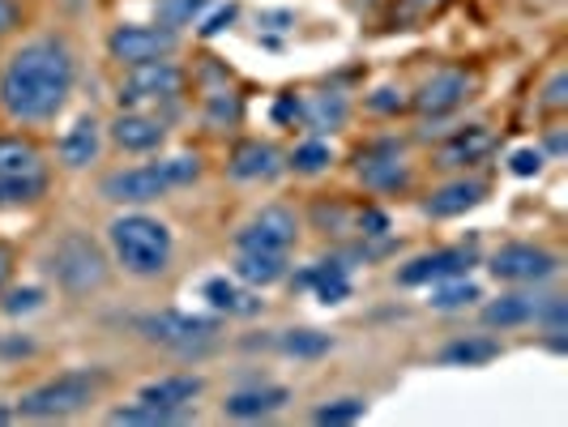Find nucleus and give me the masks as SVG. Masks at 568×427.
Returning a JSON list of instances; mask_svg holds the SVG:
<instances>
[{
  "instance_id": "obj_1",
  "label": "nucleus",
  "mask_w": 568,
  "mask_h": 427,
  "mask_svg": "<svg viewBox=\"0 0 568 427\" xmlns=\"http://www.w3.org/2000/svg\"><path fill=\"white\" fill-rule=\"evenodd\" d=\"M73 78H78V64L60 39H30L4 60L0 108L9 120H22V124L52 120L69 103Z\"/></svg>"
},
{
  "instance_id": "obj_2",
  "label": "nucleus",
  "mask_w": 568,
  "mask_h": 427,
  "mask_svg": "<svg viewBox=\"0 0 568 427\" xmlns=\"http://www.w3.org/2000/svg\"><path fill=\"white\" fill-rule=\"evenodd\" d=\"M201 175V159L197 154H175V159H163V163H142V167H124L103 180V201H115V205H145V201H159L175 193V189H189Z\"/></svg>"
},
{
  "instance_id": "obj_3",
  "label": "nucleus",
  "mask_w": 568,
  "mask_h": 427,
  "mask_svg": "<svg viewBox=\"0 0 568 427\" xmlns=\"http://www.w3.org/2000/svg\"><path fill=\"white\" fill-rule=\"evenodd\" d=\"M108 244H112L115 261L124 265V274L133 278H154L163 274L171 261V231L150 218V214H120L108 227Z\"/></svg>"
},
{
  "instance_id": "obj_4",
  "label": "nucleus",
  "mask_w": 568,
  "mask_h": 427,
  "mask_svg": "<svg viewBox=\"0 0 568 427\" xmlns=\"http://www.w3.org/2000/svg\"><path fill=\"white\" fill-rule=\"evenodd\" d=\"M108 385V372L103 368H73V372H60L52 380L34 385L30 394L18 398V415L22 419H69L85 410L90 401L99 398V389Z\"/></svg>"
},
{
  "instance_id": "obj_5",
  "label": "nucleus",
  "mask_w": 568,
  "mask_h": 427,
  "mask_svg": "<svg viewBox=\"0 0 568 427\" xmlns=\"http://www.w3.org/2000/svg\"><path fill=\"white\" fill-rule=\"evenodd\" d=\"M48 270L57 274V283L64 291H73V295H85V291H94V286L108 283V261L99 253V244L82 235V231H69L64 240H60L52 256H48Z\"/></svg>"
},
{
  "instance_id": "obj_6",
  "label": "nucleus",
  "mask_w": 568,
  "mask_h": 427,
  "mask_svg": "<svg viewBox=\"0 0 568 427\" xmlns=\"http://www.w3.org/2000/svg\"><path fill=\"white\" fill-rule=\"evenodd\" d=\"M184 94V73L171 60H150V64H133L129 78L120 82L115 99L120 112L129 108H159V103H175Z\"/></svg>"
},
{
  "instance_id": "obj_7",
  "label": "nucleus",
  "mask_w": 568,
  "mask_h": 427,
  "mask_svg": "<svg viewBox=\"0 0 568 427\" xmlns=\"http://www.w3.org/2000/svg\"><path fill=\"white\" fill-rule=\"evenodd\" d=\"M138 334H142L145 342L171 346V350H193V346H205V342L219 338V334H223V321L163 308V313H145L142 321H138Z\"/></svg>"
},
{
  "instance_id": "obj_8",
  "label": "nucleus",
  "mask_w": 568,
  "mask_h": 427,
  "mask_svg": "<svg viewBox=\"0 0 568 427\" xmlns=\"http://www.w3.org/2000/svg\"><path fill=\"white\" fill-rule=\"evenodd\" d=\"M175 30L168 27H138V22H124L108 34V52L112 60H120L124 69L133 64H150V60H168L175 52Z\"/></svg>"
},
{
  "instance_id": "obj_9",
  "label": "nucleus",
  "mask_w": 568,
  "mask_h": 427,
  "mask_svg": "<svg viewBox=\"0 0 568 427\" xmlns=\"http://www.w3.org/2000/svg\"><path fill=\"white\" fill-rule=\"evenodd\" d=\"M487 270H491L496 283L535 286V283H547L560 270V261H556V253L539 248V244H505L500 253L487 261Z\"/></svg>"
},
{
  "instance_id": "obj_10",
  "label": "nucleus",
  "mask_w": 568,
  "mask_h": 427,
  "mask_svg": "<svg viewBox=\"0 0 568 427\" xmlns=\"http://www.w3.org/2000/svg\"><path fill=\"white\" fill-rule=\"evenodd\" d=\"M295 240H300V218L286 205H265L235 231V248H261V253H291Z\"/></svg>"
},
{
  "instance_id": "obj_11",
  "label": "nucleus",
  "mask_w": 568,
  "mask_h": 427,
  "mask_svg": "<svg viewBox=\"0 0 568 427\" xmlns=\"http://www.w3.org/2000/svg\"><path fill=\"white\" fill-rule=\"evenodd\" d=\"M470 265H475V248L470 244H457V248H440V253H424L415 256V261H406L398 270V283L432 286V283H445V278H462Z\"/></svg>"
},
{
  "instance_id": "obj_12",
  "label": "nucleus",
  "mask_w": 568,
  "mask_h": 427,
  "mask_svg": "<svg viewBox=\"0 0 568 427\" xmlns=\"http://www.w3.org/2000/svg\"><path fill=\"white\" fill-rule=\"evenodd\" d=\"M359 180L368 184L372 193H398L410 184V171L402 163L398 142H376L368 150H359Z\"/></svg>"
},
{
  "instance_id": "obj_13",
  "label": "nucleus",
  "mask_w": 568,
  "mask_h": 427,
  "mask_svg": "<svg viewBox=\"0 0 568 427\" xmlns=\"http://www.w3.org/2000/svg\"><path fill=\"white\" fill-rule=\"evenodd\" d=\"M112 142L120 150H129V154H150V150H159L168 142V124L154 112H145V108H129V112L115 115Z\"/></svg>"
},
{
  "instance_id": "obj_14",
  "label": "nucleus",
  "mask_w": 568,
  "mask_h": 427,
  "mask_svg": "<svg viewBox=\"0 0 568 427\" xmlns=\"http://www.w3.org/2000/svg\"><path fill=\"white\" fill-rule=\"evenodd\" d=\"M466 99H470V78H466V73H457V69H449V73H436V78H427V82L419 85L415 108L436 120V115L457 112Z\"/></svg>"
},
{
  "instance_id": "obj_15",
  "label": "nucleus",
  "mask_w": 568,
  "mask_h": 427,
  "mask_svg": "<svg viewBox=\"0 0 568 427\" xmlns=\"http://www.w3.org/2000/svg\"><path fill=\"white\" fill-rule=\"evenodd\" d=\"M286 401H291V389H283V385H253V389H235L223 401V415L227 419H270Z\"/></svg>"
},
{
  "instance_id": "obj_16",
  "label": "nucleus",
  "mask_w": 568,
  "mask_h": 427,
  "mask_svg": "<svg viewBox=\"0 0 568 427\" xmlns=\"http://www.w3.org/2000/svg\"><path fill=\"white\" fill-rule=\"evenodd\" d=\"M496 150V138H491V129L484 124H470V129H457L449 142L440 145V167H475V163H484L487 154Z\"/></svg>"
},
{
  "instance_id": "obj_17",
  "label": "nucleus",
  "mask_w": 568,
  "mask_h": 427,
  "mask_svg": "<svg viewBox=\"0 0 568 427\" xmlns=\"http://www.w3.org/2000/svg\"><path fill=\"white\" fill-rule=\"evenodd\" d=\"M99 150H103V133H99V120H94V115L73 120V129H69L57 145L60 163H64V167H73V171L90 167V163L99 159Z\"/></svg>"
},
{
  "instance_id": "obj_18",
  "label": "nucleus",
  "mask_w": 568,
  "mask_h": 427,
  "mask_svg": "<svg viewBox=\"0 0 568 427\" xmlns=\"http://www.w3.org/2000/svg\"><path fill=\"white\" fill-rule=\"evenodd\" d=\"M227 171L235 180H274L283 171V154L270 142H240L231 150Z\"/></svg>"
},
{
  "instance_id": "obj_19",
  "label": "nucleus",
  "mask_w": 568,
  "mask_h": 427,
  "mask_svg": "<svg viewBox=\"0 0 568 427\" xmlns=\"http://www.w3.org/2000/svg\"><path fill=\"white\" fill-rule=\"evenodd\" d=\"M201 295L210 299L214 313H227V316H256L265 308V299H256V291L240 283V278H210L201 286Z\"/></svg>"
},
{
  "instance_id": "obj_20",
  "label": "nucleus",
  "mask_w": 568,
  "mask_h": 427,
  "mask_svg": "<svg viewBox=\"0 0 568 427\" xmlns=\"http://www.w3.org/2000/svg\"><path fill=\"white\" fill-rule=\"evenodd\" d=\"M201 376H159L142 385L138 401H150V406H168V410H193V401L201 398Z\"/></svg>"
},
{
  "instance_id": "obj_21",
  "label": "nucleus",
  "mask_w": 568,
  "mask_h": 427,
  "mask_svg": "<svg viewBox=\"0 0 568 427\" xmlns=\"http://www.w3.org/2000/svg\"><path fill=\"white\" fill-rule=\"evenodd\" d=\"M479 201H484V184H479V180H454V184L436 189V193L424 201V214L427 218H457V214L475 210Z\"/></svg>"
},
{
  "instance_id": "obj_22",
  "label": "nucleus",
  "mask_w": 568,
  "mask_h": 427,
  "mask_svg": "<svg viewBox=\"0 0 568 427\" xmlns=\"http://www.w3.org/2000/svg\"><path fill=\"white\" fill-rule=\"evenodd\" d=\"M542 295H530V291H513V295H500L484 308V325L491 329H513V325H526V321H539Z\"/></svg>"
},
{
  "instance_id": "obj_23",
  "label": "nucleus",
  "mask_w": 568,
  "mask_h": 427,
  "mask_svg": "<svg viewBox=\"0 0 568 427\" xmlns=\"http://www.w3.org/2000/svg\"><path fill=\"white\" fill-rule=\"evenodd\" d=\"M235 278L248 286H274L286 278V253H261V248H240L235 256Z\"/></svg>"
},
{
  "instance_id": "obj_24",
  "label": "nucleus",
  "mask_w": 568,
  "mask_h": 427,
  "mask_svg": "<svg viewBox=\"0 0 568 427\" xmlns=\"http://www.w3.org/2000/svg\"><path fill=\"white\" fill-rule=\"evenodd\" d=\"M491 359H500V342L491 338H457L440 350V364L449 368H484Z\"/></svg>"
},
{
  "instance_id": "obj_25",
  "label": "nucleus",
  "mask_w": 568,
  "mask_h": 427,
  "mask_svg": "<svg viewBox=\"0 0 568 427\" xmlns=\"http://www.w3.org/2000/svg\"><path fill=\"white\" fill-rule=\"evenodd\" d=\"M0 175H43L39 150L22 138H0Z\"/></svg>"
},
{
  "instance_id": "obj_26",
  "label": "nucleus",
  "mask_w": 568,
  "mask_h": 427,
  "mask_svg": "<svg viewBox=\"0 0 568 427\" xmlns=\"http://www.w3.org/2000/svg\"><path fill=\"white\" fill-rule=\"evenodd\" d=\"M342 120H346V99L342 94H313L304 103V124L313 133H334V129H342Z\"/></svg>"
},
{
  "instance_id": "obj_27",
  "label": "nucleus",
  "mask_w": 568,
  "mask_h": 427,
  "mask_svg": "<svg viewBox=\"0 0 568 427\" xmlns=\"http://www.w3.org/2000/svg\"><path fill=\"white\" fill-rule=\"evenodd\" d=\"M193 410H168V406H150V401H133V406H120L108 415V424H145V427H159V424H184Z\"/></svg>"
},
{
  "instance_id": "obj_28",
  "label": "nucleus",
  "mask_w": 568,
  "mask_h": 427,
  "mask_svg": "<svg viewBox=\"0 0 568 427\" xmlns=\"http://www.w3.org/2000/svg\"><path fill=\"white\" fill-rule=\"evenodd\" d=\"M479 299V286L470 283L466 274L462 278H445V283H432V308H440V313H457V308H470Z\"/></svg>"
},
{
  "instance_id": "obj_29",
  "label": "nucleus",
  "mask_w": 568,
  "mask_h": 427,
  "mask_svg": "<svg viewBox=\"0 0 568 427\" xmlns=\"http://www.w3.org/2000/svg\"><path fill=\"white\" fill-rule=\"evenodd\" d=\"M244 120V103H240V94H231V90H214V94H205V124L214 129V133H223L231 124H240Z\"/></svg>"
},
{
  "instance_id": "obj_30",
  "label": "nucleus",
  "mask_w": 568,
  "mask_h": 427,
  "mask_svg": "<svg viewBox=\"0 0 568 427\" xmlns=\"http://www.w3.org/2000/svg\"><path fill=\"white\" fill-rule=\"evenodd\" d=\"M48 175H0V205H30L43 197Z\"/></svg>"
},
{
  "instance_id": "obj_31",
  "label": "nucleus",
  "mask_w": 568,
  "mask_h": 427,
  "mask_svg": "<svg viewBox=\"0 0 568 427\" xmlns=\"http://www.w3.org/2000/svg\"><path fill=\"white\" fill-rule=\"evenodd\" d=\"M205 9H210V0H159V27H193Z\"/></svg>"
},
{
  "instance_id": "obj_32",
  "label": "nucleus",
  "mask_w": 568,
  "mask_h": 427,
  "mask_svg": "<svg viewBox=\"0 0 568 427\" xmlns=\"http://www.w3.org/2000/svg\"><path fill=\"white\" fill-rule=\"evenodd\" d=\"M278 346H283L286 355H295V359H316V355H325L334 342H329V334H316V329H291V334L278 338Z\"/></svg>"
},
{
  "instance_id": "obj_33",
  "label": "nucleus",
  "mask_w": 568,
  "mask_h": 427,
  "mask_svg": "<svg viewBox=\"0 0 568 427\" xmlns=\"http://www.w3.org/2000/svg\"><path fill=\"white\" fill-rule=\"evenodd\" d=\"M368 415V401L364 398H338L329 406H316L313 410V424H355Z\"/></svg>"
},
{
  "instance_id": "obj_34",
  "label": "nucleus",
  "mask_w": 568,
  "mask_h": 427,
  "mask_svg": "<svg viewBox=\"0 0 568 427\" xmlns=\"http://www.w3.org/2000/svg\"><path fill=\"white\" fill-rule=\"evenodd\" d=\"M329 163H334V150L325 142H304L291 150V167L304 171V175H316V171H325Z\"/></svg>"
},
{
  "instance_id": "obj_35",
  "label": "nucleus",
  "mask_w": 568,
  "mask_h": 427,
  "mask_svg": "<svg viewBox=\"0 0 568 427\" xmlns=\"http://www.w3.org/2000/svg\"><path fill=\"white\" fill-rule=\"evenodd\" d=\"M9 316H22V313H34V308H43V291L39 286H18V291H9L4 295V304H0Z\"/></svg>"
},
{
  "instance_id": "obj_36",
  "label": "nucleus",
  "mask_w": 568,
  "mask_h": 427,
  "mask_svg": "<svg viewBox=\"0 0 568 427\" xmlns=\"http://www.w3.org/2000/svg\"><path fill=\"white\" fill-rule=\"evenodd\" d=\"M351 223L359 227V235H364V240H385V235H389V214H385V210H376V205L359 210Z\"/></svg>"
},
{
  "instance_id": "obj_37",
  "label": "nucleus",
  "mask_w": 568,
  "mask_h": 427,
  "mask_svg": "<svg viewBox=\"0 0 568 427\" xmlns=\"http://www.w3.org/2000/svg\"><path fill=\"white\" fill-rule=\"evenodd\" d=\"M313 218H316V227L321 231L342 235V231H351V218H355V214H351V210H342V205H325V201H321V205L313 210Z\"/></svg>"
},
{
  "instance_id": "obj_38",
  "label": "nucleus",
  "mask_w": 568,
  "mask_h": 427,
  "mask_svg": "<svg viewBox=\"0 0 568 427\" xmlns=\"http://www.w3.org/2000/svg\"><path fill=\"white\" fill-rule=\"evenodd\" d=\"M368 108L372 112H402L406 99H402V90H394V85H381V90L368 99Z\"/></svg>"
},
{
  "instance_id": "obj_39",
  "label": "nucleus",
  "mask_w": 568,
  "mask_h": 427,
  "mask_svg": "<svg viewBox=\"0 0 568 427\" xmlns=\"http://www.w3.org/2000/svg\"><path fill=\"white\" fill-rule=\"evenodd\" d=\"M231 22H235V4H223V9H214V13L201 22V34H205V39H214V34H223Z\"/></svg>"
},
{
  "instance_id": "obj_40",
  "label": "nucleus",
  "mask_w": 568,
  "mask_h": 427,
  "mask_svg": "<svg viewBox=\"0 0 568 427\" xmlns=\"http://www.w3.org/2000/svg\"><path fill=\"white\" fill-rule=\"evenodd\" d=\"M509 167H513V175H539L542 154L539 150H517V154L509 159Z\"/></svg>"
},
{
  "instance_id": "obj_41",
  "label": "nucleus",
  "mask_w": 568,
  "mask_h": 427,
  "mask_svg": "<svg viewBox=\"0 0 568 427\" xmlns=\"http://www.w3.org/2000/svg\"><path fill=\"white\" fill-rule=\"evenodd\" d=\"M568 103V73H556L542 90V108H565Z\"/></svg>"
},
{
  "instance_id": "obj_42",
  "label": "nucleus",
  "mask_w": 568,
  "mask_h": 427,
  "mask_svg": "<svg viewBox=\"0 0 568 427\" xmlns=\"http://www.w3.org/2000/svg\"><path fill=\"white\" fill-rule=\"evenodd\" d=\"M274 120H278V124H291V120H304V103H300L295 94H283V99H278V108H274Z\"/></svg>"
},
{
  "instance_id": "obj_43",
  "label": "nucleus",
  "mask_w": 568,
  "mask_h": 427,
  "mask_svg": "<svg viewBox=\"0 0 568 427\" xmlns=\"http://www.w3.org/2000/svg\"><path fill=\"white\" fill-rule=\"evenodd\" d=\"M18 27V4L13 0H0V39Z\"/></svg>"
},
{
  "instance_id": "obj_44",
  "label": "nucleus",
  "mask_w": 568,
  "mask_h": 427,
  "mask_svg": "<svg viewBox=\"0 0 568 427\" xmlns=\"http://www.w3.org/2000/svg\"><path fill=\"white\" fill-rule=\"evenodd\" d=\"M9 270H13V253H9L4 244H0V286L9 283Z\"/></svg>"
},
{
  "instance_id": "obj_45",
  "label": "nucleus",
  "mask_w": 568,
  "mask_h": 427,
  "mask_svg": "<svg viewBox=\"0 0 568 427\" xmlns=\"http://www.w3.org/2000/svg\"><path fill=\"white\" fill-rule=\"evenodd\" d=\"M261 22H265V27H274V30H286V22H291V13H265Z\"/></svg>"
},
{
  "instance_id": "obj_46",
  "label": "nucleus",
  "mask_w": 568,
  "mask_h": 427,
  "mask_svg": "<svg viewBox=\"0 0 568 427\" xmlns=\"http://www.w3.org/2000/svg\"><path fill=\"white\" fill-rule=\"evenodd\" d=\"M551 154H565V133H560V129L551 133Z\"/></svg>"
},
{
  "instance_id": "obj_47",
  "label": "nucleus",
  "mask_w": 568,
  "mask_h": 427,
  "mask_svg": "<svg viewBox=\"0 0 568 427\" xmlns=\"http://www.w3.org/2000/svg\"><path fill=\"white\" fill-rule=\"evenodd\" d=\"M9 419H18V410H9V406H0V424H9Z\"/></svg>"
},
{
  "instance_id": "obj_48",
  "label": "nucleus",
  "mask_w": 568,
  "mask_h": 427,
  "mask_svg": "<svg viewBox=\"0 0 568 427\" xmlns=\"http://www.w3.org/2000/svg\"><path fill=\"white\" fill-rule=\"evenodd\" d=\"M410 4H419V9H427V4H440V0H410Z\"/></svg>"
}]
</instances>
